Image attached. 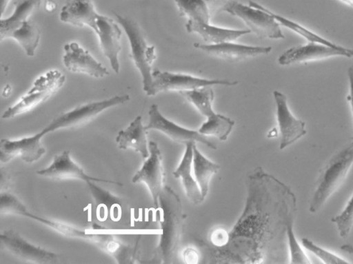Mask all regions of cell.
<instances>
[{"label":"cell","mask_w":353,"mask_h":264,"mask_svg":"<svg viewBox=\"0 0 353 264\" xmlns=\"http://www.w3.org/2000/svg\"><path fill=\"white\" fill-rule=\"evenodd\" d=\"M161 234L156 249L155 258L163 263L174 258L183 231L185 214L180 198L170 187L165 185L159 199Z\"/></svg>","instance_id":"6da1fadb"},{"label":"cell","mask_w":353,"mask_h":264,"mask_svg":"<svg viewBox=\"0 0 353 264\" xmlns=\"http://www.w3.org/2000/svg\"><path fill=\"white\" fill-rule=\"evenodd\" d=\"M181 15L186 17L185 29L199 35L208 44L233 41L251 31L217 27L210 23L209 8L203 0H174Z\"/></svg>","instance_id":"7a4b0ae2"},{"label":"cell","mask_w":353,"mask_h":264,"mask_svg":"<svg viewBox=\"0 0 353 264\" xmlns=\"http://www.w3.org/2000/svg\"><path fill=\"white\" fill-rule=\"evenodd\" d=\"M353 165V144L351 143L334 154L321 169L309 211L316 213L329 198L341 186Z\"/></svg>","instance_id":"3957f363"},{"label":"cell","mask_w":353,"mask_h":264,"mask_svg":"<svg viewBox=\"0 0 353 264\" xmlns=\"http://www.w3.org/2000/svg\"><path fill=\"white\" fill-rule=\"evenodd\" d=\"M114 15L128 38L132 59L141 74L143 89L148 94L152 83V65L157 58L155 48L147 43L136 21L116 13Z\"/></svg>","instance_id":"277c9868"},{"label":"cell","mask_w":353,"mask_h":264,"mask_svg":"<svg viewBox=\"0 0 353 264\" xmlns=\"http://www.w3.org/2000/svg\"><path fill=\"white\" fill-rule=\"evenodd\" d=\"M65 81V75L58 70L44 72L34 81L31 88L16 103L5 110L1 118L12 119L31 111L57 92Z\"/></svg>","instance_id":"5b68a950"},{"label":"cell","mask_w":353,"mask_h":264,"mask_svg":"<svg viewBox=\"0 0 353 264\" xmlns=\"http://www.w3.org/2000/svg\"><path fill=\"white\" fill-rule=\"evenodd\" d=\"M225 12L241 19L248 30L262 38L282 39L285 37L280 24L264 6L250 1L246 6L237 1L231 3Z\"/></svg>","instance_id":"8992f818"},{"label":"cell","mask_w":353,"mask_h":264,"mask_svg":"<svg viewBox=\"0 0 353 264\" xmlns=\"http://www.w3.org/2000/svg\"><path fill=\"white\" fill-rule=\"evenodd\" d=\"M129 100V94H123L78 105L54 118L41 131L46 135L60 129L80 126L92 121L103 111L124 104Z\"/></svg>","instance_id":"52a82bcc"},{"label":"cell","mask_w":353,"mask_h":264,"mask_svg":"<svg viewBox=\"0 0 353 264\" xmlns=\"http://www.w3.org/2000/svg\"><path fill=\"white\" fill-rule=\"evenodd\" d=\"M238 83L227 79H208L189 74L155 70L152 71V83L148 96L166 91H188L208 86H233Z\"/></svg>","instance_id":"ba28073f"},{"label":"cell","mask_w":353,"mask_h":264,"mask_svg":"<svg viewBox=\"0 0 353 264\" xmlns=\"http://www.w3.org/2000/svg\"><path fill=\"white\" fill-rule=\"evenodd\" d=\"M351 49L342 46L334 48L327 45L308 42L286 50L278 58L279 65L285 66L325 60L332 57H352Z\"/></svg>","instance_id":"9c48e42d"},{"label":"cell","mask_w":353,"mask_h":264,"mask_svg":"<svg viewBox=\"0 0 353 264\" xmlns=\"http://www.w3.org/2000/svg\"><path fill=\"white\" fill-rule=\"evenodd\" d=\"M148 147L150 154L141 167L133 176L132 182L144 183L150 192L154 205L158 207L159 196L164 187L163 159L156 142L150 141Z\"/></svg>","instance_id":"30bf717a"},{"label":"cell","mask_w":353,"mask_h":264,"mask_svg":"<svg viewBox=\"0 0 353 264\" xmlns=\"http://www.w3.org/2000/svg\"><path fill=\"white\" fill-rule=\"evenodd\" d=\"M149 121L145 126L147 131L154 130L159 131L172 141L185 144L188 141L199 142L212 150H216L214 143L201 134L198 130H190L181 127L165 118L160 112L157 104H152L148 111Z\"/></svg>","instance_id":"8fae6325"},{"label":"cell","mask_w":353,"mask_h":264,"mask_svg":"<svg viewBox=\"0 0 353 264\" xmlns=\"http://www.w3.org/2000/svg\"><path fill=\"white\" fill-rule=\"evenodd\" d=\"M36 173L45 178L53 180L77 179L86 183L101 182L122 186L118 181L93 177L85 174L82 167L76 163L70 156V150H64L54 156L51 164L46 168L37 170Z\"/></svg>","instance_id":"7c38bea8"},{"label":"cell","mask_w":353,"mask_h":264,"mask_svg":"<svg viewBox=\"0 0 353 264\" xmlns=\"http://www.w3.org/2000/svg\"><path fill=\"white\" fill-rule=\"evenodd\" d=\"M0 240L11 254L22 260L42 264L58 262L57 254L29 243L13 230L2 232Z\"/></svg>","instance_id":"4fadbf2b"},{"label":"cell","mask_w":353,"mask_h":264,"mask_svg":"<svg viewBox=\"0 0 353 264\" xmlns=\"http://www.w3.org/2000/svg\"><path fill=\"white\" fill-rule=\"evenodd\" d=\"M45 136L41 130L35 134L17 140L2 139L0 142V160L8 163L20 157L28 163L38 161L46 152L41 139Z\"/></svg>","instance_id":"5bb4252c"},{"label":"cell","mask_w":353,"mask_h":264,"mask_svg":"<svg viewBox=\"0 0 353 264\" xmlns=\"http://www.w3.org/2000/svg\"><path fill=\"white\" fill-rule=\"evenodd\" d=\"M276 108V119L281 134L279 149L283 150L306 133L305 123L296 118L290 110L286 96L277 90L273 92Z\"/></svg>","instance_id":"9a60e30c"},{"label":"cell","mask_w":353,"mask_h":264,"mask_svg":"<svg viewBox=\"0 0 353 264\" xmlns=\"http://www.w3.org/2000/svg\"><path fill=\"white\" fill-rule=\"evenodd\" d=\"M63 50V62L69 71L85 74L97 79L103 78L110 74L104 65L78 43H68L64 45Z\"/></svg>","instance_id":"2e32d148"},{"label":"cell","mask_w":353,"mask_h":264,"mask_svg":"<svg viewBox=\"0 0 353 264\" xmlns=\"http://www.w3.org/2000/svg\"><path fill=\"white\" fill-rule=\"evenodd\" d=\"M96 28L101 50L109 60L113 71L119 73L120 64L119 55L121 50L122 32L118 24L111 18L99 14Z\"/></svg>","instance_id":"e0dca14e"},{"label":"cell","mask_w":353,"mask_h":264,"mask_svg":"<svg viewBox=\"0 0 353 264\" xmlns=\"http://www.w3.org/2000/svg\"><path fill=\"white\" fill-rule=\"evenodd\" d=\"M194 47L203 52L228 61H239L259 55L267 54L271 47L253 46L226 41L215 44L194 43Z\"/></svg>","instance_id":"ac0fdd59"},{"label":"cell","mask_w":353,"mask_h":264,"mask_svg":"<svg viewBox=\"0 0 353 264\" xmlns=\"http://www.w3.org/2000/svg\"><path fill=\"white\" fill-rule=\"evenodd\" d=\"M97 12L92 0H70L66 2L59 14L62 22L78 27L96 28Z\"/></svg>","instance_id":"d6986e66"},{"label":"cell","mask_w":353,"mask_h":264,"mask_svg":"<svg viewBox=\"0 0 353 264\" xmlns=\"http://www.w3.org/2000/svg\"><path fill=\"white\" fill-rule=\"evenodd\" d=\"M196 144L195 141H191L187 142L185 152L177 167L173 172V176L176 179H180L183 187L185 192L188 199L193 204L201 203L205 198L203 196L199 186L192 176V159L193 148Z\"/></svg>","instance_id":"ffe728a7"},{"label":"cell","mask_w":353,"mask_h":264,"mask_svg":"<svg viewBox=\"0 0 353 264\" xmlns=\"http://www.w3.org/2000/svg\"><path fill=\"white\" fill-rule=\"evenodd\" d=\"M146 132L142 123V117L139 115L125 129L118 132L116 143L119 149L133 150L139 153L142 159H145L150 154Z\"/></svg>","instance_id":"44dd1931"},{"label":"cell","mask_w":353,"mask_h":264,"mask_svg":"<svg viewBox=\"0 0 353 264\" xmlns=\"http://www.w3.org/2000/svg\"><path fill=\"white\" fill-rule=\"evenodd\" d=\"M41 32L39 27L31 20H27L5 34L1 41L12 38L23 48L27 56L33 57L39 45Z\"/></svg>","instance_id":"7402d4cb"},{"label":"cell","mask_w":353,"mask_h":264,"mask_svg":"<svg viewBox=\"0 0 353 264\" xmlns=\"http://www.w3.org/2000/svg\"><path fill=\"white\" fill-rule=\"evenodd\" d=\"M220 165L207 159L198 149L196 144L193 148L192 170L201 194L204 198L208 194L210 181L217 173Z\"/></svg>","instance_id":"603a6c76"},{"label":"cell","mask_w":353,"mask_h":264,"mask_svg":"<svg viewBox=\"0 0 353 264\" xmlns=\"http://www.w3.org/2000/svg\"><path fill=\"white\" fill-rule=\"evenodd\" d=\"M41 0H17L12 14L7 18H1L0 38L10 30L28 20L31 14L39 8Z\"/></svg>","instance_id":"cb8c5ba5"},{"label":"cell","mask_w":353,"mask_h":264,"mask_svg":"<svg viewBox=\"0 0 353 264\" xmlns=\"http://www.w3.org/2000/svg\"><path fill=\"white\" fill-rule=\"evenodd\" d=\"M20 216L36 220L68 237L83 238L94 243L96 241L97 234L92 232L89 229L83 230L68 224L41 217L29 212L26 208L21 212Z\"/></svg>","instance_id":"d4e9b609"},{"label":"cell","mask_w":353,"mask_h":264,"mask_svg":"<svg viewBox=\"0 0 353 264\" xmlns=\"http://www.w3.org/2000/svg\"><path fill=\"white\" fill-rule=\"evenodd\" d=\"M206 119L198 131L205 136H213L220 141L228 139L235 123L230 118L218 113Z\"/></svg>","instance_id":"484cf974"},{"label":"cell","mask_w":353,"mask_h":264,"mask_svg":"<svg viewBox=\"0 0 353 264\" xmlns=\"http://www.w3.org/2000/svg\"><path fill=\"white\" fill-rule=\"evenodd\" d=\"M179 93L206 118L216 113L212 108V102L214 95L212 86L204 87L193 90L183 91Z\"/></svg>","instance_id":"4316f807"},{"label":"cell","mask_w":353,"mask_h":264,"mask_svg":"<svg viewBox=\"0 0 353 264\" xmlns=\"http://www.w3.org/2000/svg\"><path fill=\"white\" fill-rule=\"evenodd\" d=\"M268 11L281 26L290 29L292 32H295L296 34L300 35L303 38L307 40L308 42L321 43L334 48L342 47V45L336 44L333 41L325 39L321 35L313 32L310 29L303 26V25L297 22H295L285 17L274 13L272 11L270 10L269 9Z\"/></svg>","instance_id":"83f0119b"},{"label":"cell","mask_w":353,"mask_h":264,"mask_svg":"<svg viewBox=\"0 0 353 264\" xmlns=\"http://www.w3.org/2000/svg\"><path fill=\"white\" fill-rule=\"evenodd\" d=\"M294 216L290 217L285 223V232L290 250V263L310 264V259L298 243L293 230Z\"/></svg>","instance_id":"f1b7e54d"},{"label":"cell","mask_w":353,"mask_h":264,"mask_svg":"<svg viewBox=\"0 0 353 264\" xmlns=\"http://www.w3.org/2000/svg\"><path fill=\"white\" fill-rule=\"evenodd\" d=\"M331 221L336 225L341 238L348 237L353 227V194L341 212L332 218Z\"/></svg>","instance_id":"f546056e"},{"label":"cell","mask_w":353,"mask_h":264,"mask_svg":"<svg viewBox=\"0 0 353 264\" xmlns=\"http://www.w3.org/2000/svg\"><path fill=\"white\" fill-rule=\"evenodd\" d=\"M301 245L316 257H318L323 263L325 264H347L349 261L339 256V255L331 252L330 251L316 245L307 238L301 239Z\"/></svg>","instance_id":"4dcf8cb0"},{"label":"cell","mask_w":353,"mask_h":264,"mask_svg":"<svg viewBox=\"0 0 353 264\" xmlns=\"http://www.w3.org/2000/svg\"><path fill=\"white\" fill-rule=\"evenodd\" d=\"M210 10L211 18L214 17L222 11H225V8L232 2L236 0H203Z\"/></svg>","instance_id":"1f68e13d"},{"label":"cell","mask_w":353,"mask_h":264,"mask_svg":"<svg viewBox=\"0 0 353 264\" xmlns=\"http://www.w3.org/2000/svg\"><path fill=\"white\" fill-rule=\"evenodd\" d=\"M212 243L219 247H222L229 241V234L223 229L214 230L210 237Z\"/></svg>","instance_id":"d6a6232c"},{"label":"cell","mask_w":353,"mask_h":264,"mask_svg":"<svg viewBox=\"0 0 353 264\" xmlns=\"http://www.w3.org/2000/svg\"><path fill=\"white\" fill-rule=\"evenodd\" d=\"M347 77L349 82V93L347 97V99L350 105L353 119V65L350 66L347 69ZM350 143L353 144V134Z\"/></svg>","instance_id":"836d02e7"},{"label":"cell","mask_w":353,"mask_h":264,"mask_svg":"<svg viewBox=\"0 0 353 264\" xmlns=\"http://www.w3.org/2000/svg\"><path fill=\"white\" fill-rule=\"evenodd\" d=\"M184 259L187 263H195L198 260V254L192 248H188L183 254Z\"/></svg>","instance_id":"e575fe53"},{"label":"cell","mask_w":353,"mask_h":264,"mask_svg":"<svg viewBox=\"0 0 353 264\" xmlns=\"http://www.w3.org/2000/svg\"><path fill=\"white\" fill-rule=\"evenodd\" d=\"M57 8V3L54 0H46L45 9L48 12H53Z\"/></svg>","instance_id":"d590c367"},{"label":"cell","mask_w":353,"mask_h":264,"mask_svg":"<svg viewBox=\"0 0 353 264\" xmlns=\"http://www.w3.org/2000/svg\"><path fill=\"white\" fill-rule=\"evenodd\" d=\"M10 0H1V14L3 16L6 11Z\"/></svg>","instance_id":"8d00e7d4"},{"label":"cell","mask_w":353,"mask_h":264,"mask_svg":"<svg viewBox=\"0 0 353 264\" xmlns=\"http://www.w3.org/2000/svg\"><path fill=\"white\" fill-rule=\"evenodd\" d=\"M11 92V87L9 85H7L2 91V95L5 97H7L10 95Z\"/></svg>","instance_id":"74e56055"},{"label":"cell","mask_w":353,"mask_h":264,"mask_svg":"<svg viewBox=\"0 0 353 264\" xmlns=\"http://www.w3.org/2000/svg\"><path fill=\"white\" fill-rule=\"evenodd\" d=\"M339 1L347 6L353 8V0H339Z\"/></svg>","instance_id":"f35d334b"},{"label":"cell","mask_w":353,"mask_h":264,"mask_svg":"<svg viewBox=\"0 0 353 264\" xmlns=\"http://www.w3.org/2000/svg\"><path fill=\"white\" fill-rule=\"evenodd\" d=\"M350 53H351V56H352V57H353V49H351V52H350Z\"/></svg>","instance_id":"ab89813d"},{"label":"cell","mask_w":353,"mask_h":264,"mask_svg":"<svg viewBox=\"0 0 353 264\" xmlns=\"http://www.w3.org/2000/svg\"><path fill=\"white\" fill-rule=\"evenodd\" d=\"M69 1H70V0H65V3H66V2H68Z\"/></svg>","instance_id":"60d3db41"}]
</instances>
